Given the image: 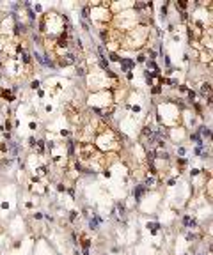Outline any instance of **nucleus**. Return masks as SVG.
Instances as JSON below:
<instances>
[{
  "label": "nucleus",
  "instance_id": "1",
  "mask_svg": "<svg viewBox=\"0 0 213 255\" xmlns=\"http://www.w3.org/2000/svg\"><path fill=\"white\" fill-rule=\"evenodd\" d=\"M119 64H121V73H131V71L135 69V60L133 59H128V57H121L119 60Z\"/></svg>",
  "mask_w": 213,
  "mask_h": 255
},
{
  "label": "nucleus",
  "instance_id": "2",
  "mask_svg": "<svg viewBox=\"0 0 213 255\" xmlns=\"http://www.w3.org/2000/svg\"><path fill=\"white\" fill-rule=\"evenodd\" d=\"M181 223H183V227H187V229H190V230H195V229L199 227L197 220H195L194 216H190V215H185L183 218H181Z\"/></svg>",
  "mask_w": 213,
  "mask_h": 255
},
{
  "label": "nucleus",
  "instance_id": "3",
  "mask_svg": "<svg viewBox=\"0 0 213 255\" xmlns=\"http://www.w3.org/2000/svg\"><path fill=\"white\" fill-rule=\"evenodd\" d=\"M78 244L82 246V255H89L91 246H93V239L87 238V236H82V241H78Z\"/></svg>",
  "mask_w": 213,
  "mask_h": 255
},
{
  "label": "nucleus",
  "instance_id": "4",
  "mask_svg": "<svg viewBox=\"0 0 213 255\" xmlns=\"http://www.w3.org/2000/svg\"><path fill=\"white\" fill-rule=\"evenodd\" d=\"M0 99H4L5 103H13V101H16V96L11 92V89H2L0 90Z\"/></svg>",
  "mask_w": 213,
  "mask_h": 255
},
{
  "label": "nucleus",
  "instance_id": "5",
  "mask_svg": "<svg viewBox=\"0 0 213 255\" xmlns=\"http://www.w3.org/2000/svg\"><path fill=\"white\" fill-rule=\"evenodd\" d=\"M76 145H78V142H76V140H68V142H66L68 158H75V156H76Z\"/></svg>",
  "mask_w": 213,
  "mask_h": 255
},
{
  "label": "nucleus",
  "instance_id": "6",
  "mask_svg": "<svg viewBox=\"0 0 213 255\" xmlns=\"http://www.w3.org/2000/svg\"><path fill=\"white\" fill-rule=\"evenodd\" d=\"M146 191H147V190L142 186V182H140V184H135V188H133V198L139 202L142 197H144V193H146Z\"/></svg>",
  "mask_w": 213,
  "mask_h": 255
},
{
  "label": "nucleus",
  "instance_id": "7",
  "mask_svg": "<svg viewBox=\"0 0 213 255\" xmlns=\"http://www.w3.org/2000/svg\"><path fill=\"white\" fill-rule=\"evenodd\" d=\"M101 221H103V220H101L96 213H93V218H89V229H91V230H98V227H99Z\"/></svg>",
  "mask_w": 213,
  "mask_h": 255
},
{
  "label": "nucleus",
  "instance_id": "8",
  "mask_svg": "<svg viewBox=\"0 0 213 255\" xmlns=\"http://www.w3.org/2000/svg\"><path fill=\"white\" fill-rule=\"evenodd\" d=\"M206 94L211 96V81H210V80H208V81H202V83H201V96L206 98Z\"/></svg>",
  "mask_w": 213,
  "mask_h": 255
},
{
  "label": "nucleus",
  "instance_id": "9",
  "mask_svg": "<svg viewBox=\"0 0 213 255\" xmlns=\"http://www.w3.org/2000/svg\"><path fill=\"white\" fill-rule=\"evenodd\" d=\"M76 76H87V66L85 64H76Z\"/></svg>",
  "mask_w": 213,
  "mask_h": 255
},
{
  "label": "nucleus",
  "instance_id": "10",
  "mask_svg": "<svg viewBox=\"0 0 213 255\" xmlns=\"http://www.w3.org/2000/svg\"><path fill=\"white\" fill-rule=\"evenodd\" d=\"M195 98H197V92H195L194 89H188V90H187V101L192 105V103L195 101Z\"/></svg>",
  "mask_w": 213,
  "mask_h": 255
},
{
  "label": "nucleus",
  "instance_id": "11",
  "mask_svg": "<svg viewBox=\"0 0 213 255\" xmlns=\"http://www.w3.org/2000/svg\"><path fill=\"white\" fill-rule=\"evenodd\" d=\"M146 60H147V55L140 52V53L137 55V60H135V64H137V62H139V64H146Z\"/></svg>",
  "mask_w": 213,
  "mask_h": 255
},
{
  "label": "nucleus",
  "instance_id": "12",
  "mask_svg": "<svg viewBox=\"0 0 213 255\" xmlns=\"http://www.w3.org/2000/svg\"><path fill=\"white\" fill-rule=\"evenodd\" d=\"M108 60H112V62H119L121 57H119L117 52H110V53H108Z\"/></svg>",
  "mask_w": 213,
  "mask_h": 255
},
{
  "label": "nucleus",
  "instance_id": "13",
  "mask_svg": "<svg viewBox=\"0 0 213 255\" xmlns=\"http://www.w3.org/2000/svg\"><path fill=\"white\" fill-rule=\"evenodd\" d=\"M165 83H167L169 87H178V85H179V81H178L176 78H165Z\"/></svg>",
  "mask_w": 213,
  "mask_h": 255
},
{
  "label": "nucleus",
  "instance_id": "14",
  "mask_svg": "<svg viewBox=\"0 0 213 255\" xmlns=\"http://www.w3.org/2000/svg\"><path fill=\"white\" fill-rule=\"evenodd\" d=\"M76 218H78V211H76V209H71V211H69V221L75 223Z\"/></svg>",
  "mask_w": 213,
  "mask_h": 255
},
{
  "label": "nucleus",
  "instance_id": "15",
  "mask_svg": "<svg viewBox=\"0 0 213 255\" xmlns=\"http://www.w3.org/2000/svg\"><path fill=\"white\" fill-rule=\"evenodd\" d=\"M176 9H179V11H187L188 9V2H176Z\"/></svg>",
  "mask_w": 213,
  "mask_h": 255
},
{
  "label": "nucleus",
  "instance_id": "16",
  "mask_svg": "<svg viewBox=\"0 0 213 255\" xmlns=\"http://www.w3.org/2000/svg\"><path fill=\"white\" fill-rule=\"evenodd\" d=\"M167 7H169V2H165L164 5H162V9H160V13H162L160 16L164 18V20H167Z\"/></svg>",
  "mask_w": 213,
  "mask_h": 255
},
{
  "label": "nucleus",
  "instance_id": "17",
  "mask_svg": "<svg viewBox=\"0 0 213 255\" xmlns=\"http://www.w3.org/2000/svg\"><path fill=\"white\" fill-rule=\"evenodd\" d=\"M162 92H164V87H160V85L151 87V94H162Z\"/></svg>",
  "mask_w": 213,
  "mask_h": 255
},
{
  "label": "nucleus",
  "instance_id": "18",
  "mask_svg": "<svg viewBox=\"0 0 213 255\" xmlns=\"http://www.w3.org/2000/svg\"><path fill=\"white\" fill-rule=\"evenodd\" d=\"M39 87H41V81H39V80H32V81H30V89H32V90H37Z\"/></svg>",
  "mask_w": 213,
  "mask_h": 255
},
{
  "label": "nucleus",
  "instance_id": "19",
  "mask_svg": "<svg viewBox=\"0 0 213 255\" xmlns=\"http://www.w3.org/2000/svg\"><path fill=\"white\" fill-rule=\"evenodd\" d=\"M176 163H178L179 167H187L188 165V159L187 158H176Z\"/></svg>",
  "mask_w": 213,
  "mask_h": 255
},
{
  "label": "nucleus",
  "instance_id": "20",
  "mask_svg": "<svg viewBox=\"0 0 213 255\" xmlns=\"http://www.w3.org/2000/svg\"><path fill=\"white\" fill-rule=\"evenodd\" d=\"M57 190L62 193V191H68V186L64 184V182H57Z\"/></svg>",
  "mask_w": 213,
  "mask_h": 255
},
{
  "label": "nucleus",
  "instance_id": "21",
  "mask_svg": "<svg viewBox=\"0 0 213 255\" xmlns=\"http://www.w3.org/2000/svg\"><path fill=\"white\" fill-rule=\"evenodd\" d=\"M185 152H187L185 147H178V158H185Z\"/></svg>",
  "mask_w": 213,
  "mask_h": 255
},
{
  "label": "nucleus",
  "instance_id": "22",
  "mask_svg": "<svg viewBox=\"0 0 213 255\" xmlns=\"http://www.w3.org/2000/svg\"><path fill=\"white\" fill-rule=\"evenodd\" d=\"M195 239H197V236H195L194 232H188L187 234V241H195Z\"/></svg>",
  "mask_w": 213,
  "mask_h": 255
},
{
  "label": "nucleus",
  "instance_id": "23",
  "mask_svg": "<svg viewBox=\"0 0 213 255\" xmlns=\"http://www.w3.org/2000/svg\"><path fill=\"white\" fill-rule=\"evenodd\" d=\"M71 243H73L75 246L78 244V238H76V232H71Z\"/></svg>",
  "mask_w": 213,
  "mask_h": 255
},
{
  "label": "nucleus",
  "instance_id": "24",
  "mask_svg": "<svg viewBox=\"0 0 213 255\" xmlns=\"http://www.w3.org/2000/svg\"><path fill=\"white\" fill-rule=\"evenodd\" d=\"M178 89H179V92H183V94H187V90H188V87H187L185 83H179Z\"/></svg>",
  "mask_w": 213,
  "mask_h": 255
},
{
  "label": "nucleus",
  "instance_id": "25",
  "mask_svg": "<svg viewBox=\"0 0 213 255\" xmlns=\"http://www.w3.org/2000/svg\"><path fill=\"white\" fill-rule=\"evenodd\" d=\"M199 174H201L199 168H192V170H190V176H192V177H195V176H199Z\"/></svg>",
  "mask_w": 213,
  "mask_h": 255
},
{
  "label": "nucleus",
  "instance_id": "26",
  "mask_svg": "<svg viewBox=\"0 0 213 255\" xmlns=\"http://www.w3.org/2000/svg\"><path fill=\"white\" fill-rule=\"evenodd\" d=\"M34 220H43V213H34Z\"/></svg>",
  "mask_w": 213,
  "mask_h": 255
},
{
  "label": "nucleus",
  "instance_id": "27",
  "mask_svg": "<svg viewBox=\"0 0 213 255\" xmlns=\"http://www.w3.org/2000/svg\"><path fill=\"white\" fill-rule=\"evenodd\" d=\"M28 128L32 129V131H36V129H37V122H30V124H28Z\"/></svg>",
  "mask_w": 213,
  "mask_h": 255
},
{
  "label": "nucleus",
  "instance_id": "28",
  "mask_svg": "<svg viewBox=\"0 0 213 255\" xmlns=\"http://www.w3.org/2000/svg\"><path fill=\"white\" fill-rule=\"evenodd\" d=\"M174 184H176V179H174V177L167 181V186H174Z\"/></svg>",
  "mask_w": 213,
  "mask_h": 255
},
{
  "label": "nucleus",
  "instance_id": "29",
  "mask_svg": "<svg viewBox=\"0 0 213 255\" xmlns=\"http://www.w3.org/2000/svg\"><path fill=\"white\" fill-rule=\"evenodd\" d=\"M34 11H36V13H41V11H43V7L39 5V4H36V5H34Z\"/></svg>",
  "mask_w": 213,
  "mask_h": 255
},
{
  "label": "nucleus",
  "instance_id": "30",
  "mask_svg": "<svg viewBox=\"0 0 213 255\" xmlns=\"http://www.w3.org/2000/svg\"><path fill=\"white\" fill-rule=\"evenodd\" d=\"M164 60H165V66L169 67V66H170V59H169V55H164Z\"/></svg>",
  "mask_w": 213,
  "mask_h": 255
},
{
  "label": "nucleus",
  "instance_id": "31",
  "mask_svg": "<svg viewBox=\"0 0 213 255\" xmlns=\"http://www.w3.org/2000/svg\"><path fill=\"white\" fill-rule=\"evenodd\" d=\"M60 135H62V137H69L71 133H69V131H68V129H62V131H60Z\"/></svg>",
  "mask_w": 213,
  "mask_h": 255
},
{
  "label": "nucleus",
  "instance_id": "32",
  "mask_svg": "<svg viewBox=\"0 0 213 255\" xmlns=\"http://www.w3.org/2000/svg\"><path fill=\"white\" fill-rule=\"evenodd\" d=\"M0 207H2V209H7V207H9V204H7V202H2V206H0Z\"/></svg>",
  "mask_w": 213,
  "mask_h": 255
},
{
  "label": "nucleus",
  "instance_id": "33",
  "mask_svg": "<svg viewBox=\"0 0 213 255\" xmlns=\"http://www.w3.org/2000/svg\"><path fill=\"white\" fill-rule=\"evenodd\" d=\"M126 78L128 80H133V73H126Z\"/></svg>",
  "mask_w": 213,
  "mask_h": 255
},
{
  "label": "nucleus",
  "instance_id": "34",
  "mask_svg": "<svg viewBox=\"0 0 213 255\" xmlns=\"http://www.w3.org/2000/svg\"><path fill=\"white\" fill-rule=\"evenodd\" d=\"M73 255H82V253H80L78 250H75V253H73Z\"/></svg>",
  "mask_w": 213,
  "mask_h": 255
},
{
  "label": "nucleus",
  "instance_id": "35",
  "mask_svg": "<svg viewBox=\"0 0 213 255\" xmlns=\"http://www.w3.org/2000/svg\"><path fill=\"white\" fill-rule=\"evenodd\" d=\"M2 167H4V165H2V161H0V170H2Z\"/></svg>",
  "mask_w": 213,
  "mask_h": 255
},
{
  "label": "nucleus",
  "instance_id": "36",
  "mask_svg": "<svg viewBox=\"0 0 213 255\" xmlns=\"http://www.w3.org/2000/svg\"><path fill=\"white\" fill-rule=\"evenodd\" d=\"M101 255H108V253H101Z\"/></svg>",
  "mask_w": 213,
  "mask_h": 255
},
{
  "label": "nucleus",
  "instance_id": "37",
  "mask_svg": "<svg viewBox=\"0 0 213 255\" xmlns=\"http://www.w3.org/2000/svg\"><path fill=\"white\" fill-rule=\"evenodd\" d=\"M185 255H188V253H185Z\"/></svg>",
  "mask_w": 213,
  "mask_h": 255
}]
</instances>
